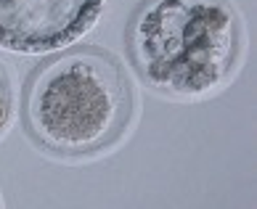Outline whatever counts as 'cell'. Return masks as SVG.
<instances>
[{"mask_svg": "<svg viewBox=\"0 0 257 209\" xmlns=\"http://www.w3.org/2000/svg\"><path fill=\"white\" fill-rule=\"evenodd\" d=\"M136 93L119 59L96 45L69 48L43 61L24 88L27 135L45 154L85 159L125 138Z\"/></svg>", "mask_w": 257, "mask_h": 209, "instance_id": "1", "label": "cell"}, {"mask_svg": "<svg viewBox=\"0 0 257 209\" xmlns=\"http://www.w3.org/2000/svg\"><path fill=\"white\" fill-rule=\"evenodd\" d=\"M125 48L146 88L167 98H204L239 69L244 27L231 0H141Z\"/></svg>", "mask_w": 257, "mask_h": 209, "instance_id": "2", "label": "cell"}, {"mask_svg": "<svg viewBox=\"0 0 257 209\" xmlns=\"http://www.w3.org/2000/svg\"><path fill=\"white\" fill-rule=\"evenodd\" d=\"M106 0H0V48L24 56L77 43L98 22Z\"/></svg>", "mask_w": 257, "mask_h": 209, "instance_id": "3", "label": "cell"}, {"mask_svg": "<svg viewBox=\"0 0 257 209\" xmlns=\"http://www.w3.org/2000/svg\"><path fill=\"white\" fill-rule=\"evenodd\" d=\"M14 114V85H11V74H8L6 64L0 61V135L6 132L8 122Z\"/></svg>", "mask_w": 257, "mask_h": 209, "instance_id": "4", "label": "cell"}]
</instances>
